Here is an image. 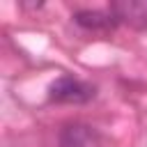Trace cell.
<instances>
[{
	"label": "cell",
	"instance_id": "6da1fadb",
	"mask_svg": "<svg viewBox=\"0 0 147 147\" xmlns=\"http://www.w3.org/2000/svg\"><path fill=\"white\" fill-rule=\"evenodd\" d=\"M94 96V87L74 76H60L48 87V99L55 103H87Z\"/></svg>",
	"mask_w": 147,
	"mask_h": 147
},
{
	"label": "cell",
	"instance_id": "3957f363",
	"mask_svg": "<svg viewBox=\"0 0 147 147\" xmlns=\"http://www.w3.org/2000/svg\"><path fill=\"white\" fill-rule=\"evenodd\" d=\"M110 14L117 23H126L131 28L145 30L147 28V2L145 0H122L110 5Z\"/></svg>",
	"mask_w": 147,
	"mask_h": 147
},
{
	"label": "cell",
	"instance_id": "7a4b0ae2",
	"mask_svg": "<svg viewBox=\"0 0 147 147\" xmlns=\"http://www.w3.org/2000/svg\"><path fill=\"white\" fill-rule=\"evenodd\" d=\"M60 147H103V140L96 129L83 122H69L60 129L57 136Z\"/></svg>",
	"mask_w": 147,
	"mask_h": 147
},
{
	"label": "cell",
	"instance_id": "277c9868",
	"mask_svg": "<svg viewBox=\"0 0 147 147\" xmlns=\"http://www.w3.org/2000/svg\"><path fill=\"white\" fill-rule=\"evenodd\" d=\"M74 21L76 25H80L83 30H90V32H108L117 25V18L103 9H80L74 14Z\"/></svg>",
	"mask_w": 147,
	"mask_h": 147
}]
</instances>
